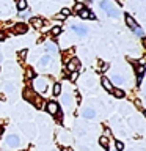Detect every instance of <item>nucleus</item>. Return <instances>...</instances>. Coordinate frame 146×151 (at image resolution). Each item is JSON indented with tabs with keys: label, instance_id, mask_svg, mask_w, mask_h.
I'll return each mask as SVG.
<instances>
[{
	"label": "nucleus",
	"instance_id": "nucleus-13",
	"mask_svg": "<svg viewBox=\"0 0 146 151\" xmlns=\"http://www.w3.org/2000/svg\"><path fill=\"white\" fill-rule=\"evenodd\" d=\"M110 82L112 83H116V85H122V83H124V79L121 77L120 73H116V71H115V73L112 74V80H110Z\"/></svg>",
	"mask_w": 146,
	"mask_h": 151
},
{
	"label": "nucleus",
	"instance_id": "nucleus-43",
	"mask_svg": "<svg viewBox=\"0 0 146 151\" xmlns=\"http://www.w3.org/2000/svg\"><path fill=\"white\" fill-rule=\"evenodd\" d=\"M50 151H57V150H50Z\"/></svg>",
	"mask_w": 146,
	"mask_h": 151
},
{
	"label": "nucleus",
	"instance_id": "nucleus-27",
	"mask_svg": "<svg viewBox=\"0 0 146 151\" xmlns=\"http://www.w3.org/2000/svg\"><path fill=\"white\" fill-rule=\"evenodd\" d=\"M60 33H61V28H60L58 25H55V27L50 30V35H52V36H55V38H57V36H60Z\"/></svg>",
	"mask_w": 146,
	"mask_h": 151
},
{
	"label": "nucleus",
	"instance_id": "nucleus-24",
	"mask_svg": "<svg viewBox=\"0 0 146 151\" xmlns=\"http://www.w3.org/2000/svg\"><path fill=\"white\" fill-rule=\"evenodd\" d=\"M113 96L115 98H118V99H121V98H124V91H122L121 88H116V90H113Z\"/></svg>",
	"mask_w": 146,
	"mask_h": 151
},
{
	"label": "nucleus",
	"instance_id": "nucleus-3",
	"mask_svg": "<svg viewBox=\"0 0 146 151\" xmlns=\"http://www.w3.org/2000/svg\"><path fill=\"white\" fill-rule=\"evenodd\" d=\"M46 109H47V113H50L52 116L60 118L61 112H60V106H58V102H55V101H49V102L46 104Z\"/></svg>",
	"mask_w": 146,
	"mask_h": 151
},
{
	"label": "nucleus",
	"instance_id": "nucleus-28",
	"mask_svg": "<svg viewBox=\"0 0 146 151\" xmlns=\"http://www.w3.org/2000/svg\"><path fill=\"white\" fill-rule=\"evenodd\" d=\"M25 77H27V79H35V73H33L31 68H28V69L25 71Z\"/></svg>",
	"mask_w": 146,
	"mask_h": 151
},
{
	"label": "nucleus",
	"instance_id": "nucleus-4",
	"mask_svg": "<svg viewBox=\"0 0 146 151\" xmlns=\"http://www.w3.org/2000/svg\"><path fill=\"white\" fill-rule=\"evenodd\" d=\"M66 69H68L69 73H77L80 69V60L77 57H72V58L66 60Z\"/></svg>",
	"mask_w": 146,
	"mask_h": 151
},
{
	"label": "nucleus",
	"instance_id": "nucleus-31",
	"mask_svg": "<svg viewBox=\"0 0 146 151\" xmlns=\"http://www.w3.org/2000/svg\"><path fill=\"white\" fill-rule=\"evenodd\" d=\"M83 8H85V6H83L82 3H75V6H74V11H75V13H80Z\"/></svg>",
	"mask_w": 146,
	"mask_h": 151
},
{
	"label": "nucleus",
	"instance_id": "nucleus-20",
	"mask_svg": "<svg viewBox=\"0 0 146 151\" xmlns=\"http://www.w3.org/2000/svg\"><path fill=\"white\" fill-rule=\"evenodd\" d=\"M46 50L49 52V54H55V52L58 50V46H57L55 42H47V44H46Z\"/></svg>",
	"mask_w": 146,
	"mask_h": 151
},
{
	"label": "nucleus",
	"instance_id": "nucleus-18",
	"mask_svg": "<svg viewBox=\"0 0 146 151\" xmlns=\"http://www.w3.org/2000/svg\"><path fill=\"white\" fill-rule=\"evenodd\" d=\"M30 25H33L35 28H41L42 25H44V21H42L41 17H33L30 21Z\"/></svg>",
	"mask_w": 146,
	"mask_h": 151
},
{
	"label": "nucleus",
	"instance_id": "nucleus-35",
	"mask_svg": "<svg viewBox=\"0 0 146 151\" xmlns=\"http://www.w3.org/2000/svg\"><path fill=\"white\" fill-rule=\"evenodd\" d=\"M61 151H74V150L71 148V146H63V150H61Z\"/></svg>",
	"mask_w": 146,
	"mask_h": 151
},
{
	"label": "nucleus",
	"instance_id": "nucleus-26",
	"mask_svg": "<svg viewBox=\"0 0 146 151\" xmlns=\"http://www.w3.org/2000/svg\"><path fill=\"white\" fill-rule=\"evenodd\" d=\"M108 68H110V65H108L107 61H102V60L99 61V69H101L102 73H105V71H107Z\"/></svg>",
	"mask_w": 146,
	"mask_h": 151
},
{
	"label": "nucleus",
	"instance_id": "nucleus-19",
	"mask_svg": "<svg viewBox=\"0 0 146 151\" xmlns=\"http://www.w3.org/2000/svg\"><path fill=\"white\" fill-rule=\"evenodd\" d=\"M61 101H63V104L66 106V109H71V107H72V96H71V94H64Z\"/></svg>",
	"mask_w": 146,
	"mask_h": 151
},
{
	"label": "nucleus",
	"instance_id": "nucleus-29",
	"mask_svg": "<svg viewBox=\"0 0 146 151\" xmlns=\"http://www.w3.org/2000/svg\"><path fill=\"white\" fill-rule=\"evenodd\" d=\"M115 148H116L118 151H122V150H124V143H122V142H120V140H116V142H115Z\"/></svg>",
	"mask_w": 146,
	"mask_h": 151
},
{
	"label": "nucleus",
	"instance_id": "nucleus-36",
	"mask_svg": "<svg viewBox=\"0 0 146 151\" xmlns=\"http://www.w3.org/2000/svg\"><path fill=\"white\" fill-rule=\"evenodd\" d=\"M5 40V33H0V41H3Z\"/></svg>",
	"mask_w": 146,
	"mask_h": 151
},
{
	"label": "nucleus",
	"instance_id": "nucleus-15",
	"mask_svg": "<svg viewBox=\"0 0 146 151\" xmlns=\"http://www.w3.org/2000/svg\"><path fill=\"white\" fill-rule=\"evenodd\" d=\"M126 24H127V27L130 28V30H134V28H137L138 25H137V22H135V19L130 16V14H126Z\"/></svg>",
	"mask_w": 146,
	"mask_h": 151
},
{
	"label": "nucleus",
	"instance_id": "nucleus-30",
	"mask_svg": "<svg viewBox=\"0 0 146 151\" xmlns=\"http://www.w3.org/2000/svg\"><path fill=\"white\" fill-rule=\"evenodd\" d=\"M134 33H135L137 36H143V35H145L143 28H140V27H137V28H134Z\"/></svg>",
	"mask_w": 146,
	"mask_h": 151
},
{
	"label": "nucleus",
	"instance_id": "nucleus-11",
	"mask_svg": "<svg viewBox=\"0 0 146 151\" xmlns=\"http://www.w3.org/2000/svg\"><path fill=\"white\" fill-rule=\"evenodd\" d=\"M58 142H60L61 145L68 146V143H69V142H71V137H69V134H68V132L61 131L60 134H58Z\"/></svg>",
	"mask_w": 146,
	"mask_h": 151
},
{
	"label": "nucleus",
	"instance_id": "nucleus-23",
	"mask_svg": "<svg viewBox=\"0 0 146 151\" xmlns=\"http://www.w3.org/2000/svg\"><path fill=\"white\" fill-rule=\"evenodd\" d=\"M16 6H17V9H19V11H24V9L27 8V0H17Z\"/></svg>",
	"mask_w": 146,
	"mask_h": 151
},
{
	"label": "nucleus",
	"instance_id": "nucleus-39",
	"mask_svg": "<svg viewBox=\"0 0 146 151\" xmlns=\"http://www.w3.org/2000/svg\"><path fill=\"white\" fill-rule=\"evenodd\" d=\"M2 60H3V55H2V54H0V61H2Z\"/></svg>",
	"mask_w": 146,
	"mask_h": 151
},
{
	"label": "nucleus",
	"instance_id": "nucleus-42",
	"mask_svg": "<svg viewBox=\"0 0 146 151\" xmlns=\"http://www.w3.org/2000/svg\"><path fill=\"white\" fill-rule=\"evenodd\" d=\"M0 134H2V127H0Z\"/></svg>",
	"mask_w": 146,
	"mask_h": 151
},
{
	"label": "nucleus",
	"instance_id": "nucleus-25",
	"mask_svg": "<svg viewBox=\"0 0 146 151\" xmlns=\"http://www.w3.org/2000/svg\"><path fill=\"white\" fill-rule=\"evenodd\" d=\"M52 93H54V96H58L61 93V85L60 83H54V88H52Z\"/></svg>",
	"mask_w": 146,
	"mask_h": 151
},
{
	"label": "nucleus",
	"instance_id": "nucleus-14",
	"mask_svg": "<svg viewBox=\"0 0 146 151\" xmlns=\"http://www.w3.org/2000/svg\"><path fill=\"white\" fill-rule=\"evenodd\" d=\"M52 61V58H50V55H42L39 60H38V65L41 66V68H46V66H49V63Z\"/></svg>",
	"mask_w": 146,
	"mask_h": 151
},
{
	"label": "nucleus",
	"instance_id": "nucleus-9",
	"mask_svg": "<svg viewBox=\"0 0 146 151\" xmlns=\"http://www.w3.org/2000/svg\"><path fill=\"white\" fill-rule=\"evenodd\" d=\"M22 129H24V132H25L28 137H31V139L36 135V127H35V124H24Z\"/></svg>",
	"mask_w": 146,
	"mask_h": 151
},
{
	"label": "nucleus",
	"instance_id": "nucleus-37",
	"mask_svg": "<svg viewBox=\"0 0 146 151\" xmlns=\"http://www.w3.org/2000/svg\"><path fill=\"white\" fill-rule=\"evenodd\" d=\"M143 46H145V49H146V38H143Z\"/></svg>",
	"mask_w": 146,
	"mask_h": 151
},
{
	"label": "nucleus",
	"instance_id": "nucleus-22",
	"mask_svg": "<svg viewBox=\"0 0 146 151\" xmlns=\"http://www.w3.org/2000/svg\"><path fill=\"white\" fill-rule=\"evenodd\" d=\"M99 143H101L102 148H105V151H108V137L102 135L101 139H99Z\"/></svg>",
	"mask_w": 146,
	"mask_h": 151
},
{
	"label": "nucleus",
	"instance_id": "nucleus-34",
	"mask_svg": "<svg viewBox=\"0 0 146 151\" xmlns=\"http://www.w3.org/2000/svg\"><path fill=\"white\" fill-rule=\"evenodd\" d=\"M75 79H77V73H71L69 74V80H72V82H74Z\"/></svg>",
	"mask_w": 146,
	"mask_h": 151
},
{
	"label": "nucleus",
	"instance_id": "nucleus-10",
	"mask_svg": "<svg viewBox=\"0 0 146 151\" xmlns=\"http://www.w3.org/2000/svg\"><path fill=\"white\" fill-rule=\"evenodd\" d=\"M82 116L87 118V120H93V118H96V110L91 109V107H87V109H83Z\"/></svg>",
	"mask_w": 146,
	"mask_h": 151
},
{
	"label": "nucleus",
	"instance_id": "nucleus-17",
	"mask_svg": "<svg viewBox=\"0 0 146 151\" xmlns=\"http://www.w3.org/2000/svg\"><path fill=\"white\" fill-rule=\"evenodd\" d=\"M31 104H33V106H35L36 109H42V107H44V99H42V98L39 96V94H36Z\"/></svg>",
	"mask_w": 146,
	"mask_h": 151
},
{
	"label": "nucleus",
	"instance_id": "nucleus-6",
	"mask_svg": "<svg viewBox=\"0 0 146 151\" xmlns=\"http://www.w3.org/2000/svg\"><path fill=\"white\" fill-rule=\"evenodd\" d=\"M5 142H6V145L9 146V148H17V146L21 145V139H19V135H16V134L8 135Z\"/></svg>",
	"mask_w": 146,
	"mask_h": 151
},
{
	"label": "nucleus",
	"instance_id": "nucleus-32",
	"mask_svg": "<svg viewBox=\"0 0 146 151\" xmlns=\"http://www.w3.org/2000/svg\"><path fill=\"white\" fill-rule=\"evenodd\" d=\"M69 14H71V11H69L68 8H63V9H61V16H63V17H68Z\"/></svg>",
	"mask_w": 146,
	"mask_h": 151
},
{
	"label": "nucleus",
	"instance_id": "nucleus-2",
	"mask_svg": "<svg viewBox=\"0 0 146 151\" xmlns=\"http://www.w3.org/2000/svg\"><path fill=\"white\" fill-rule=\"evenodd\" d=\"M33 90H36L38 93H46L47 91V79L35 77L33 79Z\"/></svg>",
	"mask_w": 146,
	"mask_h": 151
},
{
	"label": "nucleus",
	"instance_id": "nucleus-40",
	"mask_svg": "<svg viewBox=\"0 0 146 151\" xmlns=\"http://www.w3.org/2000/svg\"><path fill=\"white\" fill-rule=\"evenodd\" d=\"M85 2H89V3H91V2H93V0H85Z\"/></svg>",
	"mask_w": 146,
	"mask_h": 151
},
{
	"label": "nucleus",
	"instance_id": "nucleus-21",
	"mask_svg": "<svg viewBox=\"0 0 146 151\" xmlns=\"http://www.w3.org/2000/svg\"><path fill=\"white\" fill-rule=\"evenodd\" d=\"M14 87H16V85H14V82H5V83H3V90H5L6 93L14 91Z\"/></svg>",
	"mask_w": 146,
	"mask_h": 151
},
{
	"label": "nucleus",
	"instance_id": "nucleus-16",
	"mask_svg": "<svg viewBox=\"0 0 146 151\" xmlns=\"http://www.w3.org/2000/svg\"><path fill=\"white\" fill-rule=\"evenodd\" d=\"M79 16L82 17V19H94V17H96V16H94V14L89 11V9H87V8H83L82 11L79 13Z\"/></svg>",
	"mask_w": 146,
	"mask_h": 151
},
{
	"label": "nucleus",
	"instance_id": "nucleus-33",
	"mask_svg": "<svg viewBox=\"0 0 146 151\" xmlns=\"http://www.w3.org/2000/svg\"><path fill=\"white\" fill-rule=\"evenodd\" d=\"M25 55H27V49H22L21 52H19V58H25Z\"/></svg>",
	"mask_w": 146,
	"mask_h": 151
},
{
	"label": "nucleus",
	"instance_id": "nucleus-12",
	"mask_svg": "<svg viewBox=\"0 0 146 151\" xmlns=\"http://www.w3.org/2000/svg\"><path fill=\"white\" fill-rule=\"evenodd\" d=\"M71 28H72V30L77 33L79 36H85V35L88 33L87 27H83V25H75V24H72V25H71Z\"/></svg>",
	"mask_w": 146,
	"mask_h": 151
},
{
	"label": "nucleus",
	"instance_id": "nucleus-44",
	"mask_svg": "<svg viewBox=\"0 0 146 151\" xmlns=\"http://www.w3.org/2000/svg\"><path fill=\"white\" fill-rule=\"evenodd\" d=\"M0 73H2V68H0Z\"/></svg>",
	"mask_w": 146,
	"mask_h": 151
},
{
	"label": "nucleus",
	"instance_id": "nucleus-38",
	"mask_svg": "<svg viewBox=\"0 0 146 151\" xmlns=\"http://www.w3.org/2000/svg\"><path fill=\"white\" fill-rule=\"evenodd\" d=\"M0 99H3V101H5V94H2V93H0Z\"/></svg>",
	"mask_w": 146,
	"mask_h": 151
},
{
	"label": "nucleus",
	"instance_id": "nucleus-7",
	"mask_svg": "<svg viewBox=\"0 0 146 151\" xmlns=\"http://www.w3.org/2000/svg\"><path fill=\"white\" fill-rule=\"evenodd\" d=\"M22 96H24V99H25V101L33 102V99H35L36 93L33 91V88H25V90H24V93H22Z\"/></svg>",
	"mask_w": 146,
	"mask_h": 151
},
{
	"label": "nucleus",
	"instance_id": "nucleus-5",
	"mask_svg": "<svg viewBox=\"0 0 146 151\" xmlns=\"http://www.w3.org/2000/svg\"><path fill=\"white\" fill-rule=\"evenodd\" d=\"M27 30H28V25L24 22H19L16 25H13V28H11L13 35H24V33H27Z\"/></svg>",
	"mask_w": 146,
	"mask_h": 151
},
{
	"label": "nucleus",
	"instance_id": "nucleus-41",
	"mask_svg": "<svg viewBox=\"0 0 146 151\" xmlns=\"http://www.w3.org/2000/svg\"><path fill=\"white\" fill-rule=\"evenodd\" d=\"M143 115H145V118H146V110H145V112H143Z\"/></svg>",
	"mask_w": 146,
	"mask_h": 151
},
{
	"label": "nucleus",
	"instance_id": "nucleus-8",
	"mask_svg": "<svg viewBox=\"0 0 146 151\" xmlns=\"http://www.w3.org/2000/svg\"><path fill=\"white\" fill-rule=\"evenodd\" d=\"M101 83H102V87H104V90H105V91H108V93H112L113 90V83L110 82V79H107L105 76H102V79H101Z\"/></svg>",
	"mask_w": 146,
	"mask_h": 151
},
{
	"label": "nucleus",
	"instance_id": "nucleus-1",
	"mask_svg": "<svg viewBox=\"0 0 146 151\" xmlns=\"http://www.w3.org/2000/svg\"><path fill=\"white\" fill-rule=\"evenodd\" d=\"M101 8H102L104 11H105L110 17H118V16L121 14V13H120V9L113 6V5L108 2V0H102V2H101Z\"/></svg>",
	"mask_w": 146,
	"mask_h": 151
}]
</instances>
